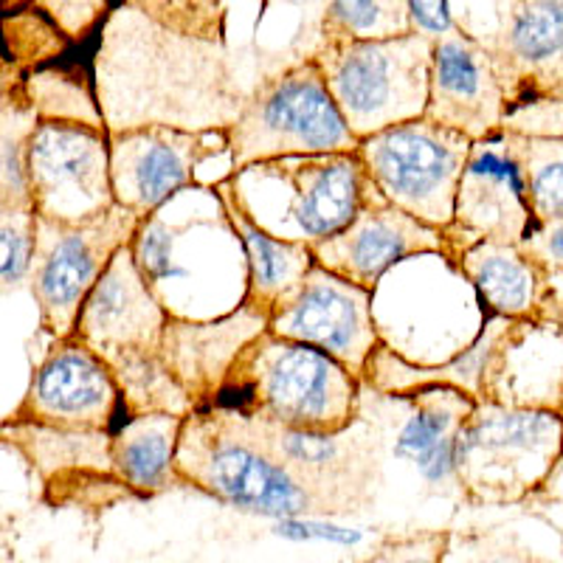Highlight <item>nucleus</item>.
I'll return each mask as SVG.
<instances>
[{"label": "nucleus", "instance_id": "nucleus-1", "mask_svg": "<svg viewBox=\"0 0 563 563\" xmlns=\"http://www.w3.org/2000/svg\"><path fill=\"white\" fill-rule=\"evenodd\" d=\"M97 99L104 128L229 130L245 99L214 54L200 40L150 26L144 52L110 34L97 63Z\"/></svg>", "mask_w": 563, "mask_h": 563}, {"label": "nucleus", "instance_id": "nucleus-2", "mask_svg": "<svg viewBox=\"0 0 563 563\" xmlns=\"http://www.w3.org/2000/svg\"><path fill=\"white\" fill-rule=\"evenodd\" d=\"M167 308L135 265L133 249H122L85 299L77 321V339L113 369L128 417L195 411L161 361V339Z\"/></svg>", "mask_w": 563, "mask_h": 563}, {"label": "nucleus", "instance_id": "nucleus-3", "mask_svg": "<svg viewBox=\"0 0 563 563\" xmlns=\"http://www.w3.org/2000/svg\"><path fill=\"white\" fill-rule=\"evenodd\" d=\"M361 380L308 344L263 330L238 355L218 406L282 429L339 434L358 420Z\"/></svg>", "mask_w": 563, "mask_h": 563}, {"label": "nucleus", "instance_id": "nucleus-4", "mask_svg": "<svg viewBox=\"0 0 563 563\" xmlns=\"http://www.w3.org/2000/svg\"><path fill=\"white\" fill-rule=\"evenodd\" d=\"M175 474L184 485L265 519H301L316 510L305 485L265 440L260 420L225 406L184 417Z\"/></svg>", "mask_w": 563, "mask_h": 563}, {"label": "nucleus", "instance_id": "nucleus-5", "mask_svg": "<svg viewBox=\"0 0 563 563\" xmlns=\"http://www.w3.org/2000/svg\"><path fill=\"white\" fill-rule=\"evenodd\" d=\"M225 180L260 229L310 249L358 218L366 192V169L358 153L260 161L225 175Z\"/></svg>", "mask_w": 563, "mask_h": 563}, {"label": "nucleus", "instance_id": "nucleus-6", "mask_svg": "<svg viewBox=\"0 0 563 563\" xmlns=\"http://www.w3.org/2000/svg\"><path fill=\"white\" fill-rule=\"evenodd\" d=\"M225 139L229 175L260 161L358 153L361 144L341 115L316 59H305L265 79L245 97Z\"/></svg>", "mask_w": 563, "mask_h": 563}, {"label": "nucleus", "instance_id": "nucleus-7", "mask_svg": "<svg viewBox=\"0 0 563 563\" xmlns=\"http://www.w3.org/2000/svg\"><path fill=\"white\" fill-rule=\"evenodd\" d=\"M431 52L434 40L409 32L386 40H333L321 45L313 59L361 141L426 115Z\"/></svg>", "mask_w": 563, "mask_h": 563}, {"label": "nucleus", "instance_id": "nucleus-8", "mask_svg": "<svg viewBox=\"0 0 563 563\" xmlns=\"http://www.w3.org/2000/svg\"><path fill=\"white\" fill-rule=\"evenodd\" d=\"M563 454L555 409L479 400L456 440V482L474 501H519Z\"/></svg>", "mask_w": 563, "mask_h": 563}, {"label": "nucleus", "instance_id": "nucleus-9", "mask_svg": "<svg viewBox=\"0 0 563 563\" xmlns=\"http://www.w3.org/2000/svg\"><path fill=\"white\" fill-rule=\"evenodd\" d=\"M474 141L431 119L395 124L361 139L358 158L366 178L389 203L431 229L454 223L456 192Z\"/></svg>", "mask_w": 563, "mask_h": 563}, {"label": "nucleus", "instance_id": "nucleus-10", "mask_svg": "<svg viewBox=\"0 0 563 563\" xmlns=\"http://www.w3.org/2000/svg\"><path fill=\"white\" fill-rule=\"evenodd\" d=\"M139 225V214L119 203L85 223L37 218L29 290L37 305L40 327L52 341L77 333L85 299L113 256L133 243Z\"/></svg>", "mask_w": 563, "mask_h": 563}, {"label": "nucleus", "instance_id": "nucleus-11", "mask_svg": "<svg viewBox=\"0 0 563 563\" xmlns=\"http://www.w3.org/2000/svg\"><path fill=\"white\" fill-rule=\"evenodd\" d=\"M26 175L37 218L85 223L115 206L104 130L37 122L29 135Z\"/></svg>", "mask_w": 563, "mask_h": 563}, {"label": "nucleus", "instance_id": "nucleus-12", "mask_svg": "<svg viewBox=\"0 0 563 563\" xmlns=\"http://www.w3.org/2000/svg\"><path fill=\"white\" fill-rule=\"evenodd\" d=\"M536 229L527 198L525 167L516 147V133L507 128L487 139L474 141L471 158L456 192L454 223L442 231L445 256L454 263L471 245L496 240V243H525Z\"/></svg>", "mask_w": 563, "mask_h": 563}, {"label": "nucleus", "instance_id": "nucleus-13", "mask_svg": "<svg viewBox=\"0 0 563 563\" xmlns=\"http://www.w3.org/2000/svg\"><path fill=\"white\" fill-rule=\"evenodd\" d=\"M110 180L115 203L141 220L195 186V173L206 158L229 153L225 130L153 128L110 133Z\"/></svg>", "mask_w": 563, "mask_h": 563}, {"label": "nucleus", "instance_id": "nucleus-14", "mask_svg": "<svg viewBox=\"0 0 563 563\" xmlns=\"http://www.w3.org/2000/svg\"><path fill=\"white\" fill-rule=\"evenodd\" d=\"M271 333L321 350L364 380L380 341L372 290L313 265L301 288L271 313Z\"/></svg>", "mask_w": 563, "mask_h": 563}, {"label": "nucleus", "instance_id": "nucleus-15", "mask_svg": "<svg viewBox=\"0 0 563 563\" xmlns=\"http://www.w3.org/2000/svg\"><path fill=\"white\" fill-rule=\"evenodd\" d=\"M122 389L113 369L88 344L52 341L45 358L32 372L18 409L3 422H40L70 431H110Z\"/></svg>", "mask_w": 563, "mask_h": 563}, {"label": "nucleus", "instance_id": "nucleus-16", "mask_svg": "<svg viewBox=\"0 0 563 563\" xmlns=\"http://www.w3.org/2000/svg\"><path fill=\"white\" fill-rule=\"evenodd\" d=\"M260 426L276 456L310 493L316 510L355 512L369 505L378 485V445L361 420L339 434L282 429L265 420Z\"/></svg>", "mask_w": 563, "mask_h": 563}, {"label": "nucleus", "instance_id": "nucleus-17", "mask_svg": "<svg viewBox=\"0 0 563 563\" xmlns=\"http://www.w3.org/2000/svg\"><path fill=\"white\" fill-rule=\"evenodd\" d=\"M422 254L445 256L442 231L420 223L404 209L389 203L369 178H366L358 218L330 240L313 245L316 265L372 294L386 271Z\"/></svg>", "mask_w": 563, "mask_h": 563}, {"label": "nucleus", "instance_id": "nucleus-18", "mask_svg": "<svg viewBox=\"0 0 563 563\" xmlns=\"http://www.w3.org/2000/svg\"><path fill=\"white\" fill-rule=\"evenodd\" d=\"M268 324L271 316L245 299L218 319L169 316L161 339V361L192 400L195 411L218 406L220 389L238 355L263 330H268Z\"/></svg>", "mask_w": 563, "mask_h": 563}, {"label": "nucleus", "instance_id": "nucleus-19", "mask_svg": "<svg viewBox=\"0 0 563 563\" xmlns=\"http://www.w3.org/2000/svg\"><path fill=\"white\" fill-rule=\"evenodd\" d=\"M426 119L460 130L471 141L505 128L507 90L496 59L465 34L451 32L434 40Z\"/></svg>", "mask_w": 563, "mask_h": 563}, {"label": "nucleus", "instance_id": "nucleus-20", "mask_svg": "<svg viewBox=\"0 0 563 563\" xmlns=\"http://www.w3.org/2000/svg\"><path fill=\"white\" fill-rule=\"evenodd\" d=\"M456 271L474 285L487 316L501 319H536L547 290L550 274L541 260L521 243H485L462 251L454 263Z\"/></svg>", "mask_w": 563, "mask_h": 563}, {"label": "nucleus", "instance_id": "nucleus-21", "mask_svg": "<svg viewBox=\"0 0 563 563\" xmlns=\"http://www.w3.org/2000/svg\"><path fill=\"white\" fill-rule=\"evenodd\" d=\"M510 324L512 319L487 316L485 327L479 330L474 344L462 350L454 361L442 366H415L406 358H400L395 350L380 344L375 350V355L369 358L364 380L375 391L391 397H406L411 391L431 389V386H454V389H462L471 397H476V400H482L485 397V380L487 369H490V361L496 355V350H499V341L505 339Z\"/></svg>", "mask_w": 563, "mask_h": 563}, {"label": "nucleus", "instance_id": "nucleus-22", "mask_svg": "<svg viewBox=\"0 0 563 563\" xmlns=\"http://www.w3.org/2000/svg\"><path fill=\"white\" fill-rule=\"evenodd\" d=\"M406 400H411V415L395 440V456L417 465L429 482L451 479L456 474V440L479 400L454 386L411 391Z\"/></svg>", "mask_w": 563, "mask_h": 563}, {"label": "nucleus", "instance_id": "nucleus-23", "mask_svg": "<svg viewBox=\"0 0 563 563\" xmlns=\"http://www.w3.org/2000/svg\"><path fill=\"white\" fill-rule=\"evenodd\" d=\"M214 192L223 200L229 223L234 225L245 251V265H249L245 301L271 316L282 301L290 299L301 288L305 276L313 271V249L301 243H288V240H276L274 234L260 229L245 214L243 206L238 203V198L231 192V184L225 178H220L214 184Z\"/></svg>", "mask_w": 563, "mask_h": 563}, {"label": "nucleus", "instance_id": "nucleus-24", "mask_svg": "<svg viewBox=\"0 0 563 563\" xmlns=\"http://www.w3.org/2000/svg\"><path fill=\"white\" fill-rule=\"evenodd\" d=\"M0 431L48 487H65L85 474H115L110 431H70L40 422H3Z\"/></svg>", "mask_w": 563, "mask_h": 563}, {"label": "nucleus", "instance_id": "nucleus-25", "mask_svg": "<svg viewBox=\"0 0 563 563\" xmlns=\"http://www.w3.org/2000/svg\"><path fill=\"white\" fill-rule=\"evenodd\" d=\"M180 429L184 417L178 415H141L115 431L113 471L130 493L150 499L180 482L175 474Z\"/></svg>", "mask_w": 563, "mask_h": 563}, {"label": "nucleus", "instance_id": "nucleus-26", "mask_svg": "<svg viewBox=\"0 0 563 563\" xmlns=\"http://www.w3.org/2000/svg\"><path fill=\"white\" fill-rule=\"evenodd\" d=\"M516 147L525 167L527 198H530L536 229L558 223L563 220V139L516 133Z\"/></svg>", "mask_w": 563, "mask_h": 563}, {"label": "nucleus", "instance_id": "nucleus-27", "mask_svg": "<svg viewBox=\"0 0 563 563\" xmlns=\"http://www.w3.org/2000/svg\"><path fill=\"white\" fill-rule=\"evenodd\" d=\"M23 93L40 122L88 124L108 133L97 93L88 88V82H82V77L77 79L63 70H43L23 82Z\"/></svg>", "mask_w": 563, "mask_h": 563}, {"label": "nucleus", "instance_id": "nucleus-28", "mask_svg": "<svg viewBox=\"0 0 563 563\" xmlns=\"http://www.w3.org/2000/svg\"><path fill=\"white\" fill-rule=\"evenodd\" d=\"M415 32L406 0H327L324 43L386 40Z\"/></svg>", "mask_w": 563, "mask_h": 563}, {"label": "nucleus", "instance_id": "nucleus-29", "mask_svg": "<svg viewBox=\"0 0 563 563\" xmlns=\"http://www.w3.org/2000/svg\"><path fill=\"white\" fill-rule=\"evenodd\" d=\"M34 234H37L34 206L0 209V279H3V290L29 279L34 260Z\"/></svg>", "mask_w": 563, "mask_h": 563}, {"label": "nucleus", "instance_id": "nucleus-30", "mask_svg": "<svg viewBox=\"0 0 563 563\" xmlns=\"http://www.w3.org/2000/svg\"><path fill=\"white\" fill-rule=\"evenodd\" d=\"M449 547L445 532H411L386 538L364 563H440Z\"/></svg>", "mask_w": 563, "mask_h": 563}, {"label": "nucleus", "instance_id": "nucleus-31", "mask_svg": "<svg viewBox=\"0 0 563 563\" xmlns=\"http://www.w3.org/2000/svg\"><path fill=\"white\" fill-rule=\"evenodd\" d=\"M406 7H409L411 29L417 34L440 40L454 32V18H451L449 0H406Z\"/></svg>", "mask_w": 563, "mask_h": 563}, {"label": "nucleus", "instance_id": "nucleus-32", "mask_svg": "<svg viewBox=\"0 0 563 563\" xmlns=\"http://www.w3.org/2000/svg\"><path fill=\"white\" fill-rule=\"evenodd\" d=\"M521 245H525L536 260H541L550 271L563 268V220L538 225Z\"/></svg>", "mask_w": 563, "mask_h": 563}, {"label": "nucleus", "instance_id": "nucleus-33", "mask_svg": "<svg viewBox=\"0 0 563 563\" xmlns=\"http://www.w3.org/2000/svg\"><path fill=\"white\" fill-rule=\"evenodd\" d=\"M279 536L288 538H335V541H355V532H344L339 527H324V525H310L301 519H285L279 521Z\"/></svg>", "mask_w": 563, "mask_h": 563}, {"label": "nucleus", "instance_id": "nucleus-34", "mask_svg": "<svg viewBox=\"0 0 563 563\" xmlns=\"http://www.w3.org/2000/svg\"><path fill=\"white\" fill-rule=\"evenodd\" d=\"M532 321H541V324L555 327L558 333L563 335V296H552L550 290H547L544 301H541V308H538L536 319Z\"/></svg>", "mask_w": 563, "mask_h": 563}, {"label": "nucleus", "instance_id": "nucleus-35", "mask_svg": "<svg viewBox=\"0 0 563 563\" xmlns=\"http://www.w3.org/2000/svg\"><path fill=\"white\" fill-rule=\"evenodd\" d=\"M519 3H561V0H519Z\"/></svg>", "mask_w": 563, "mask_h": 563}, {"label": "nucleus", "instance_id": "nucleus-36", "mask_svg": "<svg viewBox=\"0 0 563 563\" xmlns=\"http://www.w3.org/2000/svg\"><path fill=\"white\" fill-rule=\"evenodd\" d=\"M7 7H9V0H7Z\"/></svg>", "mask_w": 563, "mask_h": 563}]
</instances>
